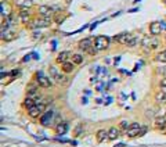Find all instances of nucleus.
<instances>
[{
    "instance_id": "obj_16",
    "label": "nucleus",
    "mask_w": 166,
    "mask_h": 147,
    "mask_svg": "<svg viewBox=\"0 0 166 147\" xmlns=\"http://www.w3.org/2000/svg\"><path fill=\"white\" fill-rule=\"evenodd\" d=\"M53 13V9L49 7V6H40L39 7V14H40L42 17H50Z\"/></svg>"
},
{
    "instance_id": "obj_24",
    "label": "nucleus",
    "mask_w": 166,
    "mask_h": 147,
    "mask_svg": "<svg viewBox=\"0 0 166 147\" xmlns=\"http://www.w3.org/2000/svg\"><path fill=\"white\" fill-rule=\"evenodd\" d=\"M155 61H158V63H166V50H162L161 53H158L155 55Z\"/></svg>"
},
{
    "instance_id": "obj_6",
    "label": "nucleus",
    "mask_w": 166,
    "mask_h": 147,
    "mask_svg": "<svg viewBox=\"0 0 166 147\" xmlns=\"http://www.w3.org/2000/svg\"><path fill=\"white\" fill-rule=\"evenodd\" d=\"M158 45H159V40H158L154 35H151V37L147 36V37H144L143 39V46L145 47V49H148V50H151V49H157Z\"/></svg>"
},
{
    "instance_id": "obj_22",
    "label": "nucleus",
    "mask_w": 166,
    "mask_h": 147,
    "mask_svg": "<svg viewBox=\"0 0 166 147\" xmlns=\"http://www.w3.org/2000/svg\"><path fill=\"white\" fill-rule=\"evenodd\" d=\"M35 103H36V100L35 99H33V97H31V96H28L27 99H25V100H24V107H25V108H28V110H29V108H31V107H33L35 106Z\"/></svg>"
},
{
    "instance_id": "obj_9",
    "label": "nucleus",
    "mask_w": 166,
    "mask_h": 147,
    "mask_svg": "<svg viewBox=\"0 0 166 147\" xmlns=\"http://www.w3.org/2000/svg\"><path fill=\"white\" fill-rule=\"evenodd\" d=\"M36 82H37V85L40 87H43V89H47V87H50V85H51L50 78L45 76L43 74H36Z\"/></svg>"
},
{
    "instance_id": "obj_26",
    "label": "nucleus",
    "mask_w": 166,
    "mask_h": 147,
    "mask_svg": "<svg viewBox=\"0 0 166 147\" xmlns=\"http://www.w3.org/2000/svg\"><path fill=\"white\" fill-rule=\"evenodd\" d=\"M165 125H166V117H162V118H158L157 120L158 128H165Z\"/></svg>"
},
{
    "instance_id": "obj_27",
    "label": "nucleus",
    "mask_w": 166,
    "mask_h": 147,
    "mask_svg": "<svg viewBox=\"0 0 166 147\" xmlns=\"http://www.w3.org/2000/svg\"><path fill=\"white\" fill-rule=\"evenodd\" d=\"M159 87H161L162 92L166 93V76H163V78L161 79V82H159Z\"/></svg>"
},
{
    "instance_id": "obj_10",
    "label": "nucleus",
    "mask_w": 166,
    "mask_h": 147,
    "mask_svg": "<svg viewBox=\"0 0 166 147\" xmlns=\"http://www.w3.org/2000/svg\"><path fill=\"white\" fill-rule=\"evenodd\" d=\"M132 37V33H127V32H123V33H119V35H116V36H114V40L116 42V43H119V45H127V42L130 40Z\"/></svg>"
},
{
    "instance_id": "obj_5",
    "label": "nucleus",
    "mask_w": 166,
    "mask_h": 147,
    "mask_svg": "<svg viewBox=\"0 0 166 147\" xmlns=\"http://www.w3.org/2000/svg\"><path fill=\"white\" fill-rule=\"evenodd\" d=\"M50 75H51V78L55 81L57 83H61V85H64V83H67L68 82V79L65 75H61V74L57 71V68L55 67H50Z\"/></svg>"
},
{
    "instance_id": "obj_7",
    "label": "nucleus",
    "mask_w": 166,
    "mask_h": 147,
    "mask_svg": "<svg viewBox=\"0 0 166 147\" xmlns=\"http://www.w3.org/2000/svg\"><path fill=\"white\" fill-rule=\"evenodd\" d=\"M94 40H96V39H93L91 36L82 39V40L79 42V49H80V50H83V51H87L89 49H91V47L94 46Z\"/></svg>"
},
{
    "instance_id": "obj_23",
    "label": "nucleus",
    "mask_w": 166,
    "mask_h": 147,
    "mask_svg": "<svg viewBox=\"0 0 166 147\" xmlns=\"http://www.w3.org/2000/svg\"><path fill=\"white\" fill-rule=\"evenodd\" d=\"M72 63L75 65H79L83 63V55L79 54V53H76V54H72Z\"/></svg>"
},
{
    "instance_id": "obj_8",
    "label": "nucleus",
    "mask_w": 166,
    "mask_h": 147,
    "mask_svg": "<svg viewBox=\"0 0 166 147\" xmlns=\"http://www.w3.org/2000/svg\"><path fill=\"white\" fill-rule=\"evenodd\" d=\"M140 129H141V126H140L137 122H134V124H130L129 129L126 130V136H127V138H139Z\"/></svg>"
},
{
    "instance_id": "obj_29",
    "label": "nucleus",
    "mask_w": 166,
    "mask_h": 147,
    "mask_svg": "<svg viewBox=\"0 0 166 147\" xmlns=\"http://www.w3.org/2000/svg\"><path fill=\"white\" fill-rule=\"evenodd\" d=\"M157 72L161 74V75H163V76H166V67H158Z\"/></svg>"
},
{
    "instance_id": "obj_17",
    "label": "nucleus",
    "mask_w": 166,
    "mask_h": 147,
    "mask_svg": "<svg viewBox=\"0 0 166 147\" xmlns=\"http://www.w3.org/2000/svg\"><path fill=\"white\" fill-rule=\"evenodd\" d=\"M15 36H17V33L14 32V31H6V32H1V37H3V40H6V42L14 40Z\"/></svg>"
},
{
    "instance_id": "obj_3",
    "label": "nucleus",
    "mask_w": 166,
    "mask_h": 147,
    "mask_svg": "<svg viewBox=\"0 0 166 147\" xmlns=\"http://www.w3.org/2000/svg\"><path fill=\"white\" fill-rule=\"evenodd\" d=\"M109 42H111V39H109L108 36L100 35V36L96 37L94 46H96L97 50H105V49H108V46H109Z\"/></svg>"
},
{
    "instance_id": "obj_31",
    "label": "nucleus",
    "mask_w": 166,
    "mask_h": 147,
    "mask_svg": "<svg viewBox=\"0 0 166 147\" xmlns=\"http://www.w3.org/2000/svg\"><path fill=\"white\" fill-rule=\"evenodd\" d=\"M80 130H82V125H78L76 130H75V135H76V136H79V135H80Z\"/></svg>"
},
{
    "instance_id": "obj_32",
    "label": "nucleus",
    "mask_w": 166,
    "mask_h": 147,
    "mask_svg": "<svg viewBox=\"0 0 166 147\" xmlns=\"http://www.w3.org/2000/svg\"><path fill=\"white\" fill-rule=\"evenodd\" d=\"M115 147H126V144H125V143H119V144H118V146H115Z\"/></svg>"
},
{
    "instance_id": "obj_18",
    "label": "nucleus",
    "mask_w": 166,
    "mask_h": 147,
    "mask_svg": "<svg viewBox=\"0 0 166 147\" xmlns=\"http://www.w3.org/2000/svg\"><path fill=\"white\" fill-rule=\"evenodd\" d=\"M96 138H97V142L98 143H103L105 139H108V130H105V129H100L98 132L96 133Z\"/></svg>"
},
{
    "instance_id": "obj_28",
    "label": "nucleus",
    "mask_w": 166,
    "mask_h": 147,
    "mask_svg": "<svg viewBox=\"0 0 166 147\" xmlns=\"http://www.w3.org/2000/svg\"><path fill=\"white\" fill-rule=\"evenodd\" d=\"M129 126H130V124H129V122H127V121H122L121 124H119V128L121 129H123V130H127V129H129Z\"/></svg>"
},
{
    "instance_id": "obj_13",
    "label": "nucleus",
    "mask_w": 166,
    "mask_h": 147,
    "mask_svg": "<svg viewBox=\"0 0 166 147\" xmlns=\"http://www.w3.org/2000/svg\"><path fill=\"white\" fill-rule=\"evenodd\" d=\"M19 19H21V22L28 24L31 19V13L27 9H22V11H19Z\"/></svg>"
},
{
    "instance_id": "obj_14",
    "label": "nucleus",
    "mask_w": 166,
    "mask_h": 147,
    "mask_svg": "<svg viewBox=\"0 0 166 147\" xmlns=\"http://www.w3.org/2000/svg\"><path fill=\"white\" fill-rule=\"evenodd\" d=\"M119 135H121V132H119V129L115 128V126H112V128L108 130V139H109V140H116V139L119 138Z\"/></svg>"
},
{
    "instance_id": "obj_25",
    "label": "nucleus",
    "mask_w": 166,
    "mask_h": 147,
    "mask_svg": "<svg viewBox=\"0 0 166 147\" xmlns=\"http://www.w3.org/2000/svg\"><path fill=\"white\" fill-rule=\"evenodd\" d=\"M136 45H139V37L134 36V35H132L130 40L127 42V45H126V46H129V47H134Z\"/></svg>"
},
{
    "instance_id": "obj_1",
    "label": "nucleus",
    "mask_w": 166,
    "mask_h": 147,
    "mask_svg": "<svg viewBox=\"0 0 166 147\" xmlns=\"http://www.w3.org/2000/svg\"><path fill=\"white\" fill-rule=\"evenodd\" d=\"M166 31V24L163 21H154L149 24V33L154 36H158L159 33Z\"/></svg>"
},
{
    "instance_id": "obj_19",
    "label": "nucleus",
    "mask_w": 166,
    "mask_h": 147,
    "mask_svg": "<svg viewBox=\"0 0 166 147\" xmlns=\"http://www.w3.org/2000/svg\"><path fill=\"white\" fill-rule=\"evenodd\" d=\"M155 101L158 104H166V93L159 90V92L155 94Z\"/></svg>"
},
{
    "instance_id": "obj_12",
    "label": "nucleus",
    "mask_w": 166,
    "mask_h": 147,
    "mask_svg": "<svg viewBox=\"0 0 166 147\" xmlns=\"http://www.w3.org/2000/svg\"><path fill=\"white\" fill-rule=\"evenodd\" d=\"M14 3L17 7H21V9H29L32 7V0H14Z\"/></svg>"
},
{
    "instance_id": "obj_2",
    "label": "nucleus",
    "mask_w": 166,
    "mask_h": 147,
    "mask_svg": "<svg viewBox=\"0 0 166 147\" xmlns=\"http://www.w3.org/2000/svg\"><path fill=\"white\" fill-rule=\"evenodd\" d=\"M45 110H46V104L45 103H39V104H35L33 107H31V108L28 110V115H29L31 118H37V117L43 115Z\"/></svg>"
},
{
    "instance_id": "obj_30",
    "label": "nucleus",
    "mask_w": 166,
    "mask_h": 147,
    "mask_svg": "<svg viewBox=\"0 0 166 147\" xmlns=\"http://www.w3.org/2000/svg\"><path fill=\"white\" fill-rule=\"evenodd\" d=\"M145 132H147V128H145V126H141V129H140V133H139V136H143V135H145Z\"/></svg>"
},
{
    "instance_id": "obj_4",
    "label": "nucleus",
    "mask_w": 166,
    "mask_h": 147,
    "mask_svg": "<svg viewBox=\"0 0 166 147\" xmlns=\"http://www.w3.org/2000/svg\"><path fill=\"white\" fill-rule=\"evenodd\" d=\"M50 25H51V18L50 17H42V18H37L32 24H29L31 28H47Z\"/></svg>"
},
{
    "instance_id": "obj_11",
    "label": "nucleus",
    "mask_w": 166,
    "mask_h": 147,
    "mask_svg": "<svg viewBox=\"0 0 166 147\" xmlns=\"http://www.w3.org/2000/svg\"><path fill=\"white\" fill-rule=\"evenodd\" d=\"M53 115H54L53 111H46L45 114L40 117V124L43 126H50L51 121H53Z\"/></svg>"
},
{
    "instance_id": "obj_33",
    "label": "nucleus",
    "mask_w": 166,
    "mask_h": 147,
    "mask_svg": "<svg viewBox=\"0 0 166 147\" xmlns=\"http://www.w3.org/2000/svg\"><path fill=\"white\" fill-rule=\"evenodd\" d=\"M165 40H166V33H165Z\"/></svg>"
},
{
    "instance_id": "obj_15",
    "label": "nucleus",
    "mask_w": 166,
    "mask_h": 147,
    "mask_svg": "<svg viewBox=\"0 0 166 147\" xmlns=\"http://www.w3.org/2000/svg\"><path fill=\"white\" fill-rule=\"evenodd\" d=\"M55 132L58 135H65L68 132V124L67 122H58V125L55 126Z\"/></svg>"
},
{
    "instance_id": "obj_20",
    "label": "nucleus",
    "mask_w": 166,
    "mask_h": 147,
    "mask_svg": "<svg viewBox=\"0 0 166 147\" xmlns=\"http://www.w3.org/2000/svg\"><path fill=\"white\" fill-rule=\"evenodd\" d=\"M69 55H71V53H69V51H61V53L57 55V63L64 64V63L68 60V57H69Z\"/></svg>"
},
{
    "instance_id": "obj_21",
    "label": "nucleus",
    "mask_w": 166,
    "mask_h": 147,
    "mask_svg": "<svg viewBox=\"0 0 166 147\" xmlns=\"http://www.w3.org/2000/svg\"><path fill=\"white\" fill-rule=\"evenodd\" d=\"M73 68H75V64H73V63H68V61H65V63H64L63 64V67H61V69H63L64 72L65 74H69V72H72V71H73Z\"/></svg>"
}]
</instances>
